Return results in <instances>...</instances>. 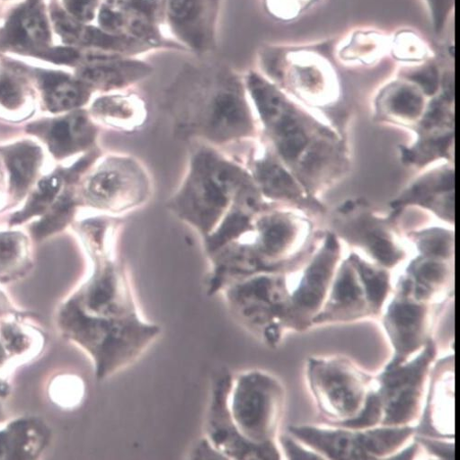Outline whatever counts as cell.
Returning a JSON list of instances; mask_svg holds the SVG:
<instances>
[{
  "label": "cell",
  "mask_w": 460,
  "mask_h": 460,
  "mask_svg": "<svg viewBox=\"0 0 460 460\" xmlns=\"http://www.w3.org/2000/svg\"><path fill=\"white\" fill-rule=\"evenodd\" d=\"M90 276L59 304V334L84 353L98 381L130 367L162 334L143 316L127 267L117 252L90 255Z\"/></svg>",
  "instance_id": "cell-1"
},
{
  "label": "cell",
  "mask_w": 460,
  "mask_h": 460,
  "mask_svg": "<svg viewBox=\"0 0 460 460\" xmlns=\"http://www.w3.org/2000/svg\"><path fill=\"white\" fill-rule=\"evenodd\" d=\"M287 389L261 369L220 371L212 383L204 437L221 459L279 460Z\"/></svg>",
  "instance_id": "cell-2"
},
{
  "label": "cell",
  "mask_w": 460,
  "mask_h": 460,
  "mask_svg": "<svg viewBox=\"0 0 460 460\" xmlns=\"http://www.w3.org/2000/svg\"><path fill=\"white\" fill-rule=\"evenodd\" d=\"M162 99L181 140L226 150L257 138L258 121L243 75L227 63L206 60L183 66Z\"/></svg>",
  "instance_id": "cell-3"
},
{
  "label": "cell",
  "mask_w": 460,
  "mask_h": 460,
  "mask_svg": "<svg viewBox=\"0 0 460 460\" xmlns=\"http://www.w3.org/2000/svg\"><path fill=\"white\" fill-rule=\"evenodd\" d=\"M257 121L278 155L302 178L305 185L323 177L341 160L337 137L300 111L286 93L260 71L243 75Z\"/></svg>",
  "instance_id": "cell-4"
},
{
  "label": "cell",
  "mask_w": 460,
  "mask_h": 460,
  "mask_svg": "<svg viewBox=\"0 0 460 460\" xmlns=\"http://www.w3.org/2000/svg\"><path fill=\"white\" fill-rule=\"evenodd\" d=\"M251 180L241 162L227 151L191 142L184 176L168 199L167 208L204 240L218 226L237 191Z\"/></svg>",
  "instance_id": "cell-5"
},
{
  "label": "cell",
  "mask_w": 460,
  "mask_h": 460,
  "mask_svg": "<svg viewBox=\"0 0 460 460\" xmlns=\"http://www.w3.org/2000/svg\"><path fill=\"white\" fill-rule=\"evenodd\" d=\"M438 353V345L431 338L411 359L397 365L388 363L375 376L364 414L346 427H416L424 411Z\"/></svg>",
  "instance_id": "cell-6"
},
{
  "label": "cell",
  "mask_w": 460,
  "mask_h": 460,
  "mask_svg": "<svg viewBox=\"0 0 460 460\" xmlns=\"http://www.w3.org/2000/svg\"><path fill=\"white\" fill-rule=\"evenodd\" d=\"M218 294L235 322L271 349L279 347L289 332L291 289L285 273L241 278L226 284Z\"/></svg>",
  "instance_id": "cell-7"
},
{
  "label": "cell",
  "mask_w": 460,
  "mask_h": 460,
  "mask_svg": "<svg viewBox=\"0 0 460 460\" xmlns=\"http://www.w3.org/2000/svg\"><path fill=\"white\" fill-rule=\"evenodd\" d=\"M305 376L326 424L348 426L362 417L375 376L341 354L311 356L305 363Z\"/></svg>",
  "instance_id": "cell-8"
},
{
  "label": "cell",
  "mask_w": 460,
  "mask_h": 460,
  "mask_svg": "<svg viewBox=\"0 0 460 460\" xmlns=\"http://www.w3.org/2000/svg\"><path fill=\"white\" fill-rule=\"evenodd\" d=\"M152 191L147 169L138 159L123 153H101L76 185L80 207L112 217L143 208Z\"/></svg>",
  "instance_id": "cell-9"
},
{
  "label": "cell",
  "mask_w": 460,
  "mask_h": 460,
  "mask_svg": "<svg viewBox=\"0 0 460 460\" xmlns=\"http://www.w3.org/2000/svg\"><path fill=\"white\" fill-rule=\"evenodd\" d=\"M336 39L308 44H271L260 49V72L281 90L323 98L338 90Z\"/></svg>",
  "instance_id": "cell-10"
},
{
  "label": "cell",
  "mask_w": 460,
  "mask_h": 460,
  "mask_svg": "<svg viewBox=\"0 0 460 460\" xmlns=\"http://www.w3.org/2000/svg\"><path fill=\"white\" fill-rule=\"evenodd\" d=\"M288 435L320 459L394 458L414 441L415 427L351 428L339 425H292Z\"/></svg>",
  "instance_id": "cell-11"
},
{
  "label": "cell",
  "mask_w": 460,
  "mask_h": 460,
  "mask_svg": "<svg viewBox=\"0 0 460 460\" xmlns=\"http://www.w3.org/2000/svg\"><path fill=\"white\" fill-rule=\"evenodd\" d=\"M382 314L384 330L393 349L390 364L411 359L432 338L440 305L417 299L405 279L397 282Z\"/></svg>",
  "instance_id": "cell-12"
},
{
  "label": "cell",
  "mask_w": 460,
  "mask_h": 460,
  "mask_svg": "<svg viewBox=\"0 0 460 460\" xmlns=\"http://www.w3.org/2000/svg\"><path fill=\"white\" fill-rule=\"evenodd\" d=\"M339 260V244L330 235L305 270L297 287L291 290L289 332H302L313 328L314 319L327 300Z\"/></svg>",
  "instance_id": "cell-13"
},
{
  "label": "cell",
  "mask_w": 460,
  "mask_h": 460,
  "mask_svg": "<svg viewBox=\"0 0 460 460\" xmlns=\"http://www.w3.org/2000/svg\"><path fill=\"white\" fill-rule=\"evenodd\" d=\"M384 309L348 259L337 269L327 300L313 327L377 319Z\"/></svg>",
  "instance_id": "cell-14"
},
{
  "label": "cell",
  "mask_w": 460,
  "mask_h": 460,
  "mask_svg": "<svg viewBox=\"0 0 460 460\" xmlns=\"http://www.w3.org/2000/svg\"><path fill=\"white\" fill-rule=\"evenodd\" d=\"M220 0H166L165 21L187 52L206 57L217 46Z\"/></svg>",
  "instance_id": "cell-15"
},
{
  "label": "cell",
  "mask_w": 460,
  "mask_h": 460,
  "mask_svg": "<svg viewBox=\"0 0 460 460\" xmlns=\"http://www.w3.org/2000/svg\"><path fill=\"white\" fill-rule=\"evenodd\" d=\"M26 130L40 139L56 160L64 161L97 148L100 128L87 110L81 109L58 118L36 120Z\"/></svg>",
  "instance_id": "cell-16"
},
{
  "label": "cell",
  "mask_w": 460,
  "mask_h": 460,
  "mask_svg": "<svg viewBox=\"0 0 460 460\" xmlns=\"http://www.w3.org/2000/svg\"><path fill=\"white\" fill-rule=\"evenodd\" d=\"M416 435L455 440V356L435 362Z\"/></svg>",
  "instance_id": "cell-17"
},
{
  "label": "cell",
  "mask_w": 460,
  "mask_h": 460,
  "mask_svg": "<svg viewBox=\"0 0 460 460\" xmlns=\"http://www.w3.org/2000/svg\"><path fill=\"white\" fill-rule=\"evenodd\" d=\"M89 104L87 111L99 128L130 134L141 130L147 120L146 101L130 90L103 93Z\"/></svg>",
  "instance_id": "cell-18"
},
{
  "label": "cell",
  "mask_w": 460,
  "mask_h": 460,
  "mask_svg": "<svg viewBox=\"0 0 460 460\" xmlns=\"http://www.w3.org/2000/svg\"><path fill=\"white\" fill-rule=\"evenodd\" d=\"M265 208L264 197L253 181H249L237 191L218 226L202 240L207 257L249 234L255 217Z\"/></svg>",
  "instance_id": "cell-19"
},
{
  "label": "cell",
  "mask_w": 460,
  "mask_h": 460,
  "mask_svg": "<svg viewBox=\"0 0 460 460\" xmlns=\"http://www.w3.org/2000/svg\"><path fill=\"white\" fill-rule=\"evenodd\" d=\"M50 32L40 0H29L10 18L0 33V48L44 55L49 59Z\"/></svg>",
  "instance_id": "cell-20"
},
{
  "label": "cell",
  "mask_w": 460,
  "mask_h": 460,
  "mask_svg": "<svg viewBox=\"0 0 460 460\" xmlns=\"http://www.w3.org/2000/svg\"><path fill=\"white\" fill-rule=\"evenodd\" d=\"M155 69L131 57L118 56L78 66L76 77L92 91L103 93L129 90L149 77Z\"/></svg>",
  "instance_id": "cell-21"
},
{
  "label": "cell",
  "mask_w": 460,
  "mask_h": 460,
  "mask_svg": "<svg viewBox=\"0 0 460 460\" xmlns=\"http://www.w3.org/2000/svg\"><path fill=\"white\" fill-rule=\"evenodd\" d=\"M101 153L102 151L97 147L84 155L72 166L59 168L40 180L36 187L31 191L24 208L12 217L10 224L19 226L30 219L44 215L67 186L78 183L82 175Z\"/></svg>",
  "instance_id": "cell-22"
},
{
  "label": "cell",
  "mask_w": 460,
  "mask_h": 460,
  "mask_svg": "<svg viewBox=\"0 0 460 460\" xmlns=\"http://www.w3.org/2000/svg\"><path fill=\"white\" fill-rule=\"evenodd\" d=\"M54 18L58 31L66 43L132 58L155 49L133 37L118 35L100 27L86 25L62 11L58 12Z\"/></svg>",
  "instance_id": "cell-23"
},
{
  "label": "cell",
  "mask_w": 460,
  "mask_h": 460,
  "mask_svg": "<svg viewBox=\"0 0 460 460\" xmlns=\"http://www.w3.org/2000/svg\"><path fill=\"white\" fill-rule=\"evenodd\" d=\"M52 429L39 417L9 420L0 427V460H35L52 439Z\"/></svg>",
  "instance_id": "cell-24"
},
{
  "label": "cell",
  "mask_w": 460,
  "mask_h": 460,
  "mask_svg": "<svg viewBox=\"0 0 460 460\" xmlns=\"http://www.w3.org/2000/svg\"><path fill=\"white\" fill-rule=\"evenodd\" d=\"M236 159L247 170L264 199H301L294 180L268 146H253L243 159Z\"/></svg>",
  "instance_id": "cell-25"
},
{
  "label": "cell",
  "mask_w": 460,
  "mask_h": 460,
  "mask_svg": "<svg viewBox=\"0 0 460 460\" xmlns=\"http://www.w3.org/2000/svg\"><path fill=\"white\" fill-rule=\"evenodd\" d=\"M43 158L42 148L31 140L0 146V161L8 172L9 192L13 200L19 201L30 192Z\"/></svg>",
  "instance_id": "cell-26"
},
{
  "label": "cell",
  "mask_w": 460,
  "mask_h": 460,
  "mask_svg": "<svg viewBox=\"0 0 460 460\" xmlns=\"http://www.w3.org/2000/svg\"><path fill=\"white\" fill-rule=\"evenodd\" d=\"M402 277L419 300L438 305L454 296L453 270L446 260L422 255L408 267Z\"/></svg>",
  "instance_id": "cell-27"
},
{
  "label": "cell",
  "mask_w": 460,
  "mask_h": 460,
  "mask_svg": "<svg viewBox=\"0 0 460 460\" xmlns=\"http://www.w3.org/2000/svg\"><path fill=\"white\" fill-rule=\"evenodd\" d=\"M45 110L53 114H65L84 109L93 92L77 77L57 72L37 74Z\"/></svg>",
  "instance_id": "cell-28"
},
{
  "label": "cell",
  "mask_w": 460,
  "mask_h": 460,
  "mask_svg": "<svg viewBox=\"0 0 460 460\" xmlns=\"http://www.w3.org/2000/svg\"><path fill=\"white\" fill-rule=\"evenodd\" d=\"M390 35L370 28L351 31L336 39L334 58L347 66H373L389 56Z\"/></svg>",
  "instance_id": "cell-29"
},
{
  "label": "cell",
  "mask_w": 460,
  "mask_h": 460,
  "mask_svg": "<svg viewBox=\"0 0 460 460\" xmlns=\"http://www.w3.org/2000/svg\"><path fill=\"white\" fill-rule=\"evenodd\" d=\"M34 267L30 239L20 232L0 233V285L25 279Z\"/></svg>",
  "instance_id": "cell-30"
},
{
  "label": "cell",
  "mask_w": 460,
  "mask_h": 460,
  "mask_svg": "<svg viewBox=\"0 0 460 460\" xmlns=\"http://www.w3.org/2000/svg\"><path fill=\"white\" fill-rule=\"evenodd\" d=\"M76 185L67 186L53 206L40 217V220L32 225L31 232L35 240L41 241L52 236L73 222L76 210L80 208Z\"/></svg>",
  "instance_id": "cell-31"
},
{
  "label": "cell",
  "mask_w": 460,
  "mask_h": 460,
  "mask_svg": "<svg viewBox=\"0 0 460 460\" xmlns=\"http://www.w3.org/2000/svg\"><path fill=\"white\" fill-rule=\"evenodd\" d=\"M389 57L404 66H413L435 59L436 54L418 31L401 29L390 35Z\"/></svg>",
  "instance_id": "cell-32"
},
{
  "label": "cell",
  "mask_w": 460,
  "mask_h": 460,
  "mask_svg": "<svg viewBox=\"0 0 460 460\" xmlns=\"http://www.w3.org/2000/svg\"><path fill=\"white\" fill-rule=\"evenodd\" d=\"M380 99L392 113L404 119L418 118L424 107L422 90L402 77L392 82Z\"/></svg>",
  "instance_id": "cell-33"
},
{
  "label": "cell",
  "mask_w": 460,
  "mask_h": 460,
  "mask_svg": "<svg viewBox=\"0 0 460 460\" xmlns=\"http://www.w3.org/2000/svg\"><path fill=\"white\" fill-rule=\"evenodd\" d=\"M47 394L50 402L64 411H74L84 402L85 385L78 375L61 373L50 379L47 386Z\"/></svg>",
  "instance_id": "cell-34"
},
{
  "label": "cell",
  "mask_w": 460,
  "mask_h": 460,
  "mask_svg": "<svg viewBox=\"0 0 460 460\" xmlns=\"http://www.w3.org/2000/svg\"><path fill=\"white\" fill-rule=\"evenodd\" d=\"M454 187L453 172L444 171L436 172L420 183L416 184L411 190L404 194L400 200L394 203V208L402 206L407 202H418L428 207H433V199L438 192H446Z\"/></svg>",
  "instance_id": "cell-35"
},
{
  "label": "cell",
  "mask_w": 460,
  "mask_h": 460,
  "mask_svg": "<svg viewBox=\"0 0 460 460\" xmlns=\"http://www.w3.org/2000/svg\"><path fill=\"white\" fill-rule=\"evenodd\" d=\"M28 89L20 75L0 71V106L12 115L23 116L28 103Z\"/></svg>",
  "instance_id": "cell-36"
},
{
  "label": "cell",
  "mask_w": 460,
  "mask_h": 460,
  "mask_svg": "<svg viewBox=\"0 0 460 460\" xmlns=\"http://www.w3.org/2000/svg\"><path fill=\"white\" fill-rule=\"evenodd\" d=\"M322 0H262L266 13L280 22H292L314 9Z\"/></svg>",
  "instance_id": "cell-37"
},
{
  "label": "cell",
  "mask_w": 460,
  "mask_h": 460,
  "mask_svg": "<svg viewBox=\"0 0 460 460\" xmlns=\"http://www.w3.org/2000/svg\"><path fill=\"white\" fill-rule=\"evenodd\" d=\"M402 78L418 85L427 95H434L441 85V72L436 58L424 64L404 66Z\"/></svg>",
  "instance_id": "cell-38"
},
{
  "label": "cell",
  "mask_w": 460,
  "mask_h": 460,
  "mask_svg": "<svg viewBox=\"0 0 460 460\" xmlns=\"http://www.w3.org/2000/svg\"><path fill=\"white\" fill-rule=\"evenodd\" d=\"M418 245L424 257L448 261L454 253L453 236L439 230L419 236Z\"/></svg>",
  "instance_id": "cell-39"
},
{
  "label": "cell",
  "mask_w": 460,
  "mask_h": 460,
  "mask_svg": "<svg viewBox=\"0 0 460 460\" xmlns=\"http://www.w3.org/2000/svg\"><path fill=\"white\" fill-rule=\"evenodd\" d=\"M436 34L441 35L455 12L456 0H423Z\"/></svg>",
  "instance_id": "cell-40"
},
{
  "label": "cell",
  "mask_w": 460,
  "mask_h": 460,
  "mask_svg": "<svg viewBox=\"0 0 460 460\" xmlns=\"http://www.w3.org/2000/svg\"><path fill=\"white\" fill-rule=\"evenodd\" d=\"M64 2L70 15L85 23L94 20L102 4L100 0H64Z\"/></svg>",
  "instance_id": "cell-41"
},
{
  "label": "cell",
  "mask_w": 460,
  "mask_h": 460,
  "mask_svg": "<svg viewBox=\"0 0 460 460\" xmlns=\"http://www.w3.org/2000/svg\"><path fill=\"white\" fill-rule=\"evenodd\" d=\"M415 440L430 455L442 459H453L455 440L438 439L420 435H415Z\"/></svg>",
  "instance_id": "cell-42"
},
{
  "label": "cell",
  "mask_w": 460,
  "mask_h": 460,
  "mask_svg": "<svg viewBox=\"0 0 460 460\" xmlns=\"http://www.w3.org/2000/svg\"><path fill=\"white\" fill-rule=\"evenodd\" d=\"M25 312L19 308L12 296L0 285V319L16 316Z\"/></svg>",
  "instance_id": "cell-43"
},
{
  "label": "cell",
  "mask_w": 460,
  "mask_h": 460,
  "mask_svg": "<svg viewBox=\"0 0 460 460\" xmlns=\"http://www.w3.org/2000/svg\"><path fill=\"white\" fill-rule=\"evenodd\" d=\"M17 368L6 348L5 342L0 334V376H8L13 370Z\"/></svg>",
  "instance_id": "cell-44"
},
{
  "label": "cell",
  "mask_w": 460,
  "mask_h": 460,
  "mask_svg": "<svg viewBox=\"0 0 460 460\" xmlns=\"http://www.w3.org/2000/svg\"><path fill=\"white\" fill-rule=\"evenodd\" d=\"M13 391V386L8 376H0V399L6 400Z\"/></svg>",
  "instance_id": "cell-45"
},
{
  "label": "cell",
  "mask_w": 460,
  "mask_h": 460,
  "mask_svg": "<svg viewBox=\"0 0 460 460\" xmlns=\"http://www.w3.org/2000/svg\"><path fill=\"white\" fill-rule=\"evenodd\" d=\"M4 400L0 399V427H2L4 423H6L10 419H8V415L5 411L4 404L3 402Z\"/></svg>",
  "instance_id": "cell-46"
}]
</instances>
